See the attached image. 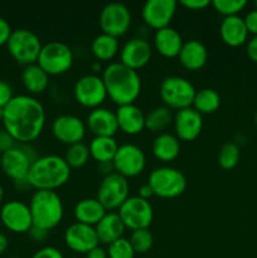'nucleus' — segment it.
<instances>
[{"instance_id": "obj_1", "label": "nucleus", "mask_w": 257, "mask_h": 258, "mask_svg": "<svg viewBox=\"0 0 257 258\" xmlns=\"http://www.w3.org/2000/svg\"><path fill=\"white\" fill-rule=\"evenodd\" d=\"M2 122L15 141L24 144L34 141L44 128V106L30 95H17L4 107Z\"/></svg>"}, {"instance_id": "obj_2", "label": "nucleus", "mask_w": 257, "mask_h": 258, "mask_svg": "<svg viewBox=\"0 0 257 258\" xmlns=\"http://www.w3.org/2000/svg\"><path fill=\"white\" fill-rule=\"evenodd\" d=\"M102 80L107 96L116 105H131L140 96L141 78L138 71L121 62H112L105 67Z\"/></svg>"}, {"instance_id": "obj_3", "label": "nucleus", "mask_w": 257, "mask_h": 258, "mask_svg": "<svg viewBox=\"0 0 257 258\" xmlns=\"http://www.w3.org/2000/svg\"><path fill=\"white\" fill-rule=\"evenodd\" d=\"M71 168L65 158L54 154L38 156L28 173L29 186L37 190H55L68 181Z\"/></svg>"}, {"instance_id": "obj_4", "label": "nucleus", "mask_w": 257, "mask_h": 258, "mask_svg": "<svg viewBox=\"0 0 257 258\" xmlns=\"http://www.w3.org/2000/svg\"><path fill=\"white\" fill-rule=\"evenodd\" d=\"M33 226L39 228H55L63 219V203L54 190H35L29 202Z\"/></svg>"}, {"instance_id": "obj_5", "label": "nucleus", "mask_w": 257, "mask_h": 258, "mask_svg": "<svg viewBox=\"0 0 257 258\" xmlns=\"http://www.w3.org/2000/svg\"><path fill=\"white\" fill-rule=\"evenodd\" d=\"M154 196L160 198H176L186 189V178L180 170L171 166H159L150 173L148 179Z\"/></svg>"}, {"instance_id": "obj_6", "label": "nucleus", "mask_w": 257, "mask_h": 258, "mask_svg": "<svg viewBox=\"0 0 257 258\" xmlns=\"http://www.w3.org/2000/svg\"><path fill=\"white\" fill-rule=\"evenodd\" d=\"M42 47L39 37L33 30L25 28L13 30L7 43L8 52L22 66L37 63Z\"/></svg>"}, {"instance_id": "obj_7", "label": "nucleus", "mask_w": 257, "mask_h": 258, "mask_svg": "<svg viewBox=\"0 0 257 258\" xmlns=\"http://www.w3.org/2000/svg\"><path fill=\"white\" fill-rule=\"evenodd\" d=\"M75 60L73 50L66 43L50 40L43 44L37 63L48 76H57L71 70Z\"/></svg>"}, {"instance_id": "obj_8", "label": "nucleus", "mask_w": 257, "mask_h": 258, "mask_svg": "<svg viewBox=\"0 0 257 258\" xmlns=\"http://www.w3.org/2000/svg\"><path fill=\"white\" fill-rule=\"evenodd\" d=\"M159 93L166 107L179 111L191 107L197 90L186 78L180 76H169L161 82Z\"/></svg>"}, {"instance_id": "obj_9", "label": "nucleus", "mask_w": 257, "mask_h": 258, "mask_svg": "<svg viewBox=\"0 0 257 258\" xmlns=\"http://www.w3.org/2000/svg\"><path fill=\"white\" fill-rule=\"evenodd\" d=\"M35 151L32 146H17L2 154L0 165L5 175L9 176L15 183L27 180L28 173L33 161L37 159Z\"/></svg>"}, {"instance_id": "obj_10", "label": "nucleus", "mask_w": 257, "mask_h": 258, "mask_svg": "<svg viewBox=\"0 0 257 258\" xmlns=\"http://www.w3.org/2000/svg\"><path fill=\"white\" fill-rule=\"evenodd\" d=\"M117 213L126 228L131 231L149 228L154 219V209L151 204L149 201L138 196L128 197L118 208Z\"/></svg>"}, {"instance_id": "obj_11", "label": "nucleus", "mask_w": 257, "mask_h": 258, "mask_svg": "<svg viewBox=\"0 0 257 258\" xmlns=\"http://www.w3.org/2000/svg\"><path fill=\"white\" fill-rule=\"evenodd\" d=\"M73 95L76 101L85 107L96 108L101 107L107 97L105 83L102 76L96 73H87L83 75L76 81L73 87Z\"/></svg>"}, {"instance_id": "obj_12", "label": "nucleus", "mask_w": 257, "mask_h": 258, "mask_svg": "<svg viewBox=\"0 0 257 258\" xmlns=\"http://www.w3.org/2000/svg\"><path fill=\"white\" fill-rule=\"evenodd\" d=\"M128 191L130 185L127 178L113 171L103 176L97 189V199L106 211H112L122 206L123 202L128 198Z\"/></svg>"}, {"instance_id": "obj_13", "label": "nucleus", "mask_w": 257, "mask_h": 258, "mask_svg": "<svg viewBox=\"0 0 257 258\" xmlns=\"http://www.w3.org/2000/svg\"><path fill=\"white\" fill-rule=\"evenodd\" d=\"M98 23L102 33L118 38L125 34L130 28L131 12L123 3H107L101 9Z\"/></svg>"}, {"instance_id": "obj_14", "label": "nucleus", "mask_w": 257, "mask_h": 258, "mask_svg": "<svg viewBox=\"0 0 257 258\" xmlns=\"http://www.w3.org/2000/svg\"><path fill=\"white\" fill-rule=\"evenodd\" d=\"M112 163L116 173L125 178H131L143 173L146 165V156L143 149L135 144H122L118 145Z\"/></svg>"}, {"instance_id": "obj_15", "label": "nucleus", "mask_w": 257, "mask_h": 258, "mask_svg": "<svg viewBox=\"0 0 257 258\" xmlns=\"http://www.w3.org/2000/svg\"><path fill=\"white\" fill-rule=\"evenodd\" d=\"M0 222L14 233H25L33 227L29 204L22 201H9L0 209Z\"/></svg>"}, {"instance_id": "obj_16", "label": "nucleus", "mask_w": 257, "mask_h": 258, "mask_svg": "<svg viewBox=\"0 0 257 258\" xmlns=\"http://www.w3.org/2000/svg\"><path fill=\"white\" fill-rule=\"evenodd\" d=\"M52 134L58 141L67 144L82 143L86 135V123L75 115H59L52 121Z\"/></svg>"}, {"instance_id": "obj_17", "label": "nucleus", "mask_w": 257, "mask_h": 258, "mask_svg": "<svg viewBox=\"0 0 257 258\" xmlns=\"http://www.w3.org/2000/svg\"><path fill=\"white\" fill-rule=\"evenodd\" d=\"M175 0H148L143 5L141 17L144 22L155 30L169 27L176 12Z\"/></svg>"}, {"instance_id": "obj_18", "label": "nucleus", "mask_w": 257, "mask_h": 258, "mask_svg": "<svg viewBox=\"0 0 257 258\" xmlns=\"http://www.w3.org/2000/svg\"><path fill=\"white\" fill-rule=\"evenodd\" d=\"M65 242L68 248L80 253H87L100 243L95 227L80 222L71 224L66 229Z\"/></svg>"}, {"instance_id": "obj_19", "label": "nucleus", "mask_w": 257, "mask_h": 258, "mask_svg": "<svg viewBox=\"0 0 257 258\" xmlns=\"http://www.w3.org/2000/svg\"><path fill=\"white\" fill-rule=\"evenodd\" d=\"M153 49L145 38L135 37L128 39L120 50V62L133 70L138 71L150 60Z\"/></svg>"}, {"instance_id": "obj_20", "label": "nucleus", "mask_w": 257, "mask_h": 258, "mask_svg": "<svg viewBox=\"0 0 257 258\" xmlns=\"http://www.w3.org/2000/svg\"><path fill=\"white\" fill-rule=\"evenodd\" d=\"M173 121L175 136L179 140H194L201 135L202 128H203V116L193 107L176 111Z\"/></svg>"}, {"instance_id": "obj_21", "label": "nucleus", "mask_w": 257, "mask_h": 258, "mask_svg": "<svg viewBox=\"0 0 257 258\" xmlns=\"http://www.w3.org/2000/svg\"><path fill=\"white\" fill-rule=\"evenodd\" d=\"M87 127L95 136L113 138L118 131L117 117L115 111L106 107H96L87 115Z\"/></svg>"}, {"instance_id": "obj_22", "label": "nucleus", "mask_w": 257, "mask_h": 258, "mask_svg": "<svg viewBox=\"0 0 257 258\" xmlns=\"http://www.w3.org/2000/svg\"><path fill=\"white\" fill-rule=\"evenodd\" d=\"M115 113L117 117L118 130L127 135H138L145 128V113L134 103L118 106Z\"/></svg>"}, {"instance_id": "obj_23", "label": "nucleus", "mask_w": 257, "mask_h": 258, "mask_svg": "<svg viewBox=\"0 0 257 258\" xmlns=\"http://www.w3.org/2000/svg\"><path fill=\"white\" fill-rule=\"evenodd\" d=\"M248 30L243 18L239 15L224 17L219 25V35L227 45L238 47L248 40Z\"/></svg>"}, {"instance_id": "obj_24", "label": "nucleus", "mask_w": 257, "mask_h": 258, "mask_svg": "<svg viewBox=\"0 0 257 258\" xmlns=\"http://www.w3.org/2000/svg\"><path fill=\"white\" fill-rule=\"evenodd\" d=\"M178 58L184 68L189 71H198L206 66L208 60V50L201 40L190 39L183 43Z\"/></svg>"}, {"instance_id": "obj_25", "label": "nucleus", "mask_w": 257, "mask_h": 258, "mask_svg": "<svg viewBox=\"0 0 257 258\" xmlns=\"http://www.w3.org/2000/svg\"><path fill=\"white\" fill-rule=\"evenodd\" d=\"M183 38L180 33L171 27H165L158 29L154 35V45L161 55L168 58L178 57L181 47H183Z\"/></svg>"}, {"instance_id": "obj_26", "label": "nucleus", "mask_w": 257, "mask_h": 258, "mask_svg": "<svg viewBox=\"0 0 257 258\" xmlns=\"http://www.w3.org/2000/svg\"><path fill=\"white\" fill-rule=\"evenodd\" d=\"M125 224L116 212H108L95 226L98 241L103 244H110L121 238L125 232Z\"/></svg>"}, {"instance_id": "obj_27", "label": "nucleus", "mask_w": 257, "mask_h": 258, "mask_svg": "<svg viewBox=\"0 0 257 258\" xmlns=\"http://www.w3.org/2000/svg\"><path fill=\"white\" fill-rule=\"evenodd\" d=\"M106 213H107V211L98 202L97 198L81 199L73 209V214H75L77 222L92 227H95Z\"/></svg>"}, {"instance_id": "obj_28", "label": "nucleus", "mask_w": 257, "mask_h": 258, "mask_svg": "<svg viewBox=\"0 0 257 258\" xmlns=\"http://www.w3.org/2000/svg\"><path fill=\"white\" fill-rule=\"evenodd\" d=\"M22 83L28 92L37 95L44 92L49 86V76L38 63L24 66L22 71Z\"/></svg>"}, {"instance_id": "obj_29", "label": "nucleus", "mask_w": 257, "mask_h": 258, "mask_svg": "<svg viewBox=\"0 0 257 258\" xmlns=\"http://www.w3.org/2000/svg\"><path fill=\"white\" fill-rule=\"evenodd\" d=\"M153 154L161 161H171L180 153V141L175 135L169 133H161L154 139Z\"/></svg>"}, {"instance_id": "obj_30", "label": "nucleus", "mask_w": 257, "mask_h": 258, "mask_svg": "<svg viewBox=\"0 0 257 258\" xmlns=\"http://www.w3.org/2000/svg\"><path fill=\"white\" fill-rule=\"evenodd\" d=\"M88 149H90L91 156L100 164L113 160V158L116 155V151L118 149V144L115 140V138L95 136L91 140Z\"/></svg>"}, {"instance_id": "obj_31", "label": "nucleus", "mask_w": 257, "mask_h": 258, "mask_svg": "<svg viewBox=\"0 0 257 258\" xmlns=\"http://www.w3.org/2000/svg\"><path fill=\"white\" fill-rule=\"evenodd\" d=\"M118 48V39L116 37H112L106 33L96 35L91 43V49H92L93 55L98 60H110L117 54Z\"/></svg>"}, {"instance_id": "obj_32", "label": "nucleus", "mask_w": 257, "mask_h": 258, "mask_svg": "<svg viewBox=\"0 0 257 258\" xmlns=\"http://www.w3.org/2000/svg\"><path fill=\"white\" fill-rule=\"evenodd\" d=\"M221 106V96L213 88H203L197 91L194 96L191 107L196 108L201 115L203 113H213Z\"/></svg>"}, {"instance_id": "obj_33", "label": "nucleus", "mask_w": 257, "mask_h": 258, "mask_svg": "<svg viewBox=\"0 0 257 258\" xmlns=\"http://www.w3.org/2000/svg\"><path fill=\"white\" fill-rule=\"evenodd\" d=\"M173 120V113L170 108L166 107L165 105L158 106L145 115V127L154 133H159L168 127Z\"/></svg>"}, {"instance_id": "obj_34", "label": "nucleus", "mask_w": 257, "mask_h": 258, "mask_svg": "<svg viewBox=\"0 0 257 258\" xmlns=\"http://www.w3.org/2000/svg\"><path fill=\"white\" fill-rule=\"evenodd\" d=\"M90 158V149H88V146L83 143H77L73 144V145H70L65 154V160L67 161V164L70 165L71 169L82 168L83 165L87 164Z\"/></svg>"}, {"instance_id": "obj_35", "label": "nucleus", "mask_w": 257, "mask_h": 258, "mask_svg": "<svg viewBox=\"0 0 257 258\" xmlns=\"http://www.w3.org/2000/svg\"><path fill=\"white\" fill-rule=\"evenodd\" d=\"M239 156H241V153H239V148L236 143H232V141H228V143L223 144L218 153V164L221 165V168L223 169H233L234 166L238 164Z\"/></svg>"}, {"instance_id": "obj_36", "label": "nucleus", "mask_w": 257, "mask_h": 258, "mask_svg": "<svg viewBox=\"0 0 257 258\" xmlns=\"http://www.w3.org/2000/svg\"><path fill=\"white\" fill-rule=\"evenodd\" d=\"M128 239H130V243L135 253H146L150 251L154 244V237L149 228L133 231Z\"/></svg>"}, {"instance_id": "obj_37", "label": "nucleus", "mask_w": 257, "mask_h": 258, "mask_svg": "<svg viewBox=\"0 0 257 258\" xmlns=\"http://www.w3.org/2000/svg\"><path fill=\"white\" fill-rule=\"evenodd\" d=\"M107 256L108 258H134L135 257V251L130 243V239L121 238L116 239L115 242L107 246Z\"/></svg>"}, {"instance_id": "obj_38", "label": "nucleus", "mask_w": 257, "mask_h": 258, "mask_svg": "<svg viewBox=\"0 0 257 258\" xmlns=\"http://www.w3.org/2000/svg\"><path fill=\"white\" fill-rule=\"evenodd\" d=\"M212 5L224 17H231V15H238V13L246 8L247 2L246 0H213Z\"/></svg>"}, {"instance_id": "obj_39", "label": "nucleus", "mask_w": 257, "mask_h": 258, "mask_svg": "<svg viewBox=\"0 0 257 258\" xmlns=\"http://www.w3.org/2000/svg\"><path fill=\"white\" fill-rule=\"evenodd\" d=\"M13 97L14 95H13L12 86L7 81L0 80V107H5Z\"/></svg>"}, {"instance_id": "obj_40", "label": "nucleus", "mask_w": 257, "mask_h": 258, "mask_svg": "<svg viewBox=\"0 0 257 258\" xmlns=\"http://www.w3.org/2000/svg\"><path fill=\"white\" fill-rule=\"evenodd\" d=\"M15 146V140L5 128H0V154L10 150Z\"/></svg>"}, {"instance_id": "obj_41", "label": "nucleus", "mask_w": 257, "mask_h": 258, "mask_svg": "<svg viewBox=\"0 0 257 258\" xmlns=\"http://www.w3.org/2000/svg\"><path fill=\"white\" fill-rule=\"evenodd\" d=\"M32 258H65L63 257L62 252L57 249L55 247H43V248L38 249Z\"/></svg>"}, {"instance_id": "obj_42", "label": "nucleus", "mask_w": 257, "mask_h": 258, "mask_svg": "<svg viewBox=\"0 0 257 258\" xmlns=\"http://www.w3.org/2000/svg\"><path fill=\"white\" fill-rule=\"evenodd\" d=\"M244 24H246L247 30L252 35H257V9L254 8L253 10H249L243 18Z\"/></svg>"}, {"instance_id": "obj_43", "label": "nucleus", "mask_w": 257, "mask_h": 258, "mask_svg": "<svg viewBox=\"0 0 257 258\" xmlns=\"http://www.w3.org/2000/svg\"><path fill=\"white\" fill-rule=\"evenodd\" d=\"M12 28L10 24L8 23L7 19H4L3 17H0V47L2 45H7L8 40H9L10 35H12Z\"/></svg>"}, {"instance_id": "obj_44", "label": "nucleus", "mask_w": 257, "mask_h": 258, "mask_svg": "<svg viewBox=\"0 0 257 258\" xmlns=\"http://www.w3.org/2000/svg\"><path fill=\"white\" fill-rule=\"evenodd\" d=\"M180 4L183 7L188 8V9L202 10L208 7V5H211L212 2H209V0H181Z\"/></svg>"}, {"instance_id": "obj_45", "label": "nucleus", "mask_w": 257, "mask_h": 258, "mask_svg": "<svg viewBox=\"0 0 257 258\" xmlns=\"http://www.w3.org/2000/svg\"><path fill=\"white\" fill-rule=\"evenodd\" d=\"M28 233H29L30 238H32L33 241L43 242V241H44V239H47L49 231H47V229L39 228V227L33 226L32 228H30V231L28 232Z\"/></svg>"}, {"instance_id": "obj_46", "label": "nucleus", "mask_w": 257, "mask_h": 258, "mask_svg": "<svg viewBox=\"0 0 257 258\" xmlns=\"http://www.w3.org/2000/svg\"><path fill=\"white\" fill-rule=\"evenodd\" d=\"M246 50L249 59L257 63V35H252V37L247 40Z\"/></svg>"}, {"instance_id": "obj_47", "label": "nucleus", "mask_w": 257, "mask_h": 258, "mask_svg": "<svg viewBox=\"0 0 257 258\" xmlns=\"http://www.w3.org/2000/svg\"><path fill=\"white\" fill-rule=\"evenodd\" d=\"M86 256H87V258H107L108 257L107 251L100 246H97V247H95V248L91 249L90 252H87V253H86Z\"/></svg>"}, {"instance_id": "obj_48", "label": "nucleus", "mask_w": 257, "mask_h": 258, "mask_svg": "<svg viewBox=\"0 0 257 258\" xmlns=\"http://www.w3.org/2000/svg\"><path fill=\"white\" fill-rule=\"evenodd\" d=\"M154 196L153 190H151L150 185H149L148 183L143 184V185H140V188H139V193H138V197H140V198L145 199V201H148L149 198H151V197Z\"/></svg>"}, {"instance_id": "obj_49", "label": "nucleus", "mask_w": 257, "mask_h": 258, "mask_svg": "<svg viewBox=\"0 0 257 258\" xmlns=\"http://www.w3.org/2000/svg\"><path fill=\"white\" fill-rule=\"evenodd\" d=\"M98 166H100L101 173L105 174V176L115 171V166H113L112 161H106V163H100V164H98Z\"/></svg>"}, {"instance_id": "obj_50", "label": "nucleus", "mask_w": 257, "mask_h": 258, "mask_svg": "<svg viewBox=\"0 0 257 258\" xmlns=\"http://www.w3.org/2000/svg\"><path fill=\"white\" fill-rule=\"evenodd\" d=\"M8 247H9V239H8V237L4 233L0 232V254L4 253L8 249Z\"/></svg>"}, {"instance_id": "obj_51", "label": "nucleus", "mask_w": 257, "mask_h": 258, "mask_svg": "<svg viewBox=\"0 0 257 258\" xmlns=\"http://www.w3.org/2000/svg\"><path fill=\"white\" fill-rule=\"evenodd\" d=\"M92 70H93V72H98V71L101 70V66H100V63H98V60L97 62L92 63Z\"/></svg>"}, {"instance_id": "obj_52", "label": "nucleus", "mask_w": 257, "mask_h": 258, "mask_svg": "<svg viewBox=\"0 0 257 258\" xmlns=\"http://www.w3.org/2000/svg\"><path fill=\"white\" fill-rule=\"evenodd\" d=\"M3 199H4V188H3L2 183H0V203L3 202Z\"/></svg>"}, {"instance_id": "obj_53", "label": "nucleus", "mask_w": 257, "mask_h": 258, "mask_svg": "<svg viewBox=\"0 0 257 258\" xmlns=\"http://www.w3.org/2000/svg\"><path fill=\"white\" fill-rule=\"evenodd\" d=\"M4 118V107H0V121H3Z\"/></svg>"}, {"instance_id": "obj_54", "label": "nucleus", "mask_w": 257, "mask_h": 258, "mask_svg": "<svg viewBox=\"0 0 257 258\" xmlns=\"http://www.w3.org/2000/svg\"><path fill=\"white\" fill-rule=\"evenodd\" d=\"M253 121H254V123H256V125H257V111H256V112H254V116H253Z\"/></svg>"}, {"instance_id": "obj_55", "label": "nucleus", "mask_w": 257, "mask_h": 258, "mask_svg": "<svg viewBox=\"0 0 257 258\" xmlns=\"http://www.w3.org/2000/svg\"><path fill=\"white\" fill-rule=\"evenodd\" d=\"M254 7H256V9H257V2H256V3H254Z\"/></svg>"}, {"instance_id": "obj_56", "label": "nucleus", "mask_w": 257, "mask_h": 258, "mask_svg": "<svg viewBox=\"0 0 257 258\" xmlns=\"http://www.w3.org/2000/svg\"><path fill=\"white\" fill-rule=\"evenodd\" d=\"M10 258H22V257H17V256H15V257H10Z\"/></svg>"}]
</instances>
